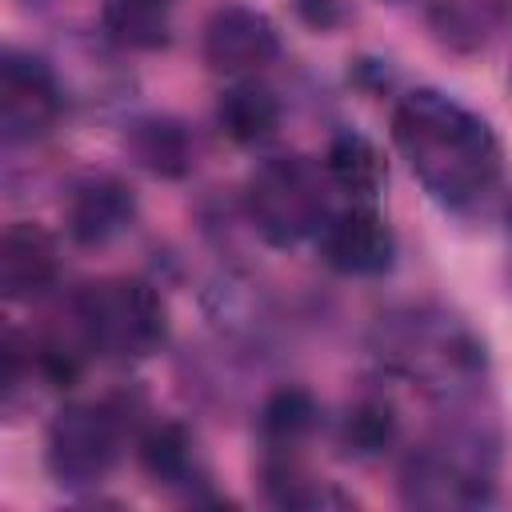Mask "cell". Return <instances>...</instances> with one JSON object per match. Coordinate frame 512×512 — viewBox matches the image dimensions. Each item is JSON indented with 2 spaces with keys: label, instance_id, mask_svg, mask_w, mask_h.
I'll return each mask as SVG.
<instances>
[{
  "label": "cell",
  "instance_id": "obj_1",
  "mask_svg": "<svg viewBox=\"0 0 512 512\" xmlns=\"http://www.w3.org/2000/svg\"><path fill=\"white\" fill-rule=\"evenodd\" d=\"M392 144L416 184L448 212L484 208L504 180V144L488 116L444 88H408L392 104Z\"/></svg>",
  "mask_w": 512,
  "mask_h": 512
},
{
  "label": "cell",
  "instance_id": "obj_2",
  "mask_svg": "<svg viewBox=\"0 0 512 512\" xmlns=\"http://www.w3.org/2000/svg\"><path fill=\"white\" fill-rule=\"evenodd\" d=\"M368 356L432 404H456L488 392L492 356L480 328L440 300H404L368 324Z\"/></svg>",
  "mask_w": 512,
  "mask_h": 512
},
{
  "label": "cell",
  "instance_id": "obj_3",
  "mask_svg": "<svg viewBox=\"0 0 512 512\" xmlns=\"http://www.w3.org/2000/svg\"><path fill=\"white\" fill-rule=\"evenodd\" d=\"M440 420L428 440L412 444L396 464V496L420 512L484 508L496 496L500 472V424L484 396L436 404Z\"/></svg>",
  "mask_w": 512,
  "mask_h": 512
},
{
  "label": "cell",
  "instance_id": "obj_4",
  "mask_svg": "<svg viewBox=\"0 0 512 512\" xmlns=\"http://www.w3.org/2000/svg\"><path fill=\"white\" fill-rule=\"evenodd\" d=\"M140 412L144 404L128 392L60 404L44 428V468L52 484L64 492L100 488L116 468L124 444L144 428Z\"/></svg>",
  "mask_w": 512,
  "mask_h": 512
},
{
  "label": "cell",
  "instance_id": "obj_5",
  "mask_svg": "<svg viewBox=\"0 0 512 512\" xmlns=\"http://www.w3.org/2000/svg\"><path fill=\"white\" fill-rule=\"evenodd\" d=\"M64 316L92 348V356L116 364H136L156 356L172 332L160 288L140 276H100L80 284L68 296Z\"/></svg>",
  "mask_w": 512,
  "mask_h": 512
},
{
  "label": "cell",
  "instance_id": "obj_6",
  "mask_svg": "<svg viewBox=\"0 0 512 512\" xmlns=\"http://www.w3.org/2000/svg\"><path fill=\"white\" fill-rule=\"evenodd\" d=\"M332 184L324 164L300 152L264 156L244 180V220L268 248H300L316 240L332 212Z\"/></svg>",
  "mask_w": 512,
  "mask_h": 512
},
{
  "label": "cell",
  "instance_id": "obj_7",
  "mask_svg": "<svg viewBox=\"0 0 512 512\" xmlns=\"http://www.w3.org/2000/svg\"><path fill=\"white\" fill-rule=\"evenodd\" d=\"M64 104L68 100L52 72L48 52L16 44L0 52V140L8 152L40 144L56 128Z\"/></svg>",
  "mask_w": 512,
  "mask_h": 512
},
{
  "label": "cell",
  "instance_id": "obj_8",
  "mask_svg": "<svg viewBox=\"0 0 512 512\" xmlns=\"http://www.w3.org/2000/svg\"><path fill=\"white\" fill-rule=\"evenodd\" d=\"M312 244L328 272L352 276V280H376V276L392 272V264L400 256L396 228L376 208V200H348V204L332 208Z\"/></svg>",
  "mask_w": 512,
  "mask_h": 512
},
{
  "label": "cell",
  "instance_id": "obj_9",
  "mask_svg": "<svg viewBox=\"0 0 512 512\" xmlns=\"http://www.w3.org/2000/svg\"><path fill=\"white\" fill-rule=\"evenodd\" d=\"M200 56L224 80L260 76L280 56V28L268 12L252 4H220L200 28Z\"/></svg>",
  "mask_w": 512,
  "mask_h": 512
},
{
  "label": "cell",
  "instance_id": "obj_10",
  "mask_svg": "<svg viewBox=\"0 0 512 512\" xmlns=\"http://www.w3.org/2000/svg\"><path fill=\"white\" fill-rule=\"evenodd\" d=\"M124 48H116L104 32H92V36H68L60 40L56 52H48L52 60V72L64 88V100L68 104H88V108H112V104H124L136 88L128 64L120 60Z\"/></svg>",
  "mask_w": 512,
  "mask_h": 512
},
{
  "label": "cell",
  "instance_id": "obj_11",
  "mask_svg": "<svg viewBox=\"0 0 512 512\" xmlns=\"http://www.w3.org/2000/svg\"><path fill=\"white\" fill-rule=\"evenodd\" d=\"M64 236L76 248H108L120 240L136 216V188L116 172H80L64 192Z\"/></svg>",
  "mask_w": 512,
  "mask_h": 512
},
{
  "label": "cell",
  "instance_id": "obj_12",
  "mask_svg": "<svg viewBox=\"0 0 512 512\" xmlns=\"http://www.w3.org/2000/svg\"><path fill=\"white\" fill-rule=\"evenodd\" d=\"M132 444H136V464H140V472H144L156 488H164V492H172V496H184V500H192V504L216 500V492H212V472H208V464H204V456H200V444H196V436H192L188 424L152 416V420H144V428L136 432Z\"/></svg>",
  "mask_w": 512,
  "mask_h": 512
},
{
  "label": "cell",
  "instance_id": "obj_13",
  "mask_svg": "<svg viewBox=\"0 0 512 512\" xmlns=\"http://www.w3.org/2000/svg\"><path fill=\"white\" fill-rule=\"evenodd\" d=\"M60 240L36 220H12L0 236V292L4 300H40L60 280Z\"/></svg>",
  "mask_w": 512,
  "mask_h": 512
},
{
  "label": "cell",
  "instance_id": "obj_14",
  "mask_svg": "<svg viewBox=\"0 0 512 512\" xmlns=\"http://www.w3.org/2000/svg\"><path fill=\"white\" fill-rule=\"evenodd\" d=\"M124 152L156 180H184L196 164L192 128L172 112H140L124 128Z\"/></svg>",
  "mask_w": 512,
  "mask_h": 512
},
{
  "label": "cell",
  "instance_id": "obj_15",
  "mask_svg": "<svg viewBox=\"0 0 512 512\" xmlns=\"http://www.w3.org/2000/svg\"><path fill=\"white\" fill-rule=\"evenodd\" d=\"M260 492L272 508H300V512H332V508H352L356 496L344 492L336 480L316 476L300 452H260L256 468Z\"/></svg>",
  "mask_w": 512,
  "mask_h": 512
},
{
  "label": "cell",
  "instance_id": "obj_16",
  "mask_svg": "<svg viewBox=\"0 0 512 512\" xmlns=\"http://www.w3.org/2000/svg\"><path fill=\"white\" fill-rule=\"evenodd\" d=\"M216 128L240 144V148H256L264 140L276 136L280 128V116H284V104L276 96V88H268L260 76H244V80H228L216 96Z\"/></svg>",
  "mask_w": 512,
  "mask_h": 512
},
{
  "label": "cell",
  "instance_id": "obj_17",
  "mask_svg": "<svg viewBox=\"0 0 512 512\" xmlns=\"http://www.w3.org/2000/svg\"><path fill=\"white\" fill-rule=\"evenodd\" d=\"M424 20L448 52L476 56L512 20V0H428Z\"/></svg>",
  "mask_w": 512,
  "mask_h": 512
},
{
  "label": "cell",
  "instance_id": "obj_18",
  "mask_svg": "<svg viewBox=\"0 0 512 512\" xmlns=\"http://www.w3.org/2000/svg\"><path fill=\"white\" fill-rule=\"evenodd\" d=\"M324 176L328 184L344 196V200H376L388 184V160L376 148V140H368L356 128H340L332 132V140L324 144Z\"/></svg>",
  "mask_w": 512,
  "mask_h": 512
},
{
  "label": "cell",
  "instance_id": "obj_19",
  "mask_svg": "<svg viewBox=\"0 0 512 512\" xmlns=\"http://www.w3.org/2000/svg\"><path fill=\"white\" fill-rule=\"evenodd\" d=\"M320 420H324L320 400L304 384L272 388L256 408L260 452H304V444L316 436Z\"/></svg>",
  "mask_w": 512,
  "mask_h": 512
},
{
  "label": "cell",
  "instance_id": "obj_20",
  "mask_svg": "<svg viewBox=\"0 0 512 512\" xmlns=\"http://www.w3.org/2000/svg\"><path fill=\"white\" fill-rule=\"evenodd\" d=\"M400 440V412L384 392H360L344 404L336 420V448L348 460H380Z\"/></svg>",
  "mask_w": 512,
  "mask_h": 512
},
{
  "label": "cell",
  "instance_id": "obj_21",
  "mask_svg": "<svg viewBox=\"0 0 512 512\" xmlns=\"http://www.w3.org/2000/svg\"><path fill=\"white\" fill-rule=\"evenodd\" d=\"M176 0H104L100 32L124 52H160L176 32Z\"/></svg>",
  "mask_w": 512,
  "mask_h": 512
},
{
  "label": "cell",
  "instance_id": "obj_22",
  "mask_svg": "<svg viewBox=\"0 0 512 512\" xmlns=\"http://www.w3.org/2000/svg\"><path fill=\"white\" fill-rule=\"evenodd\" d=\"M292 4V12H296V20L304 24V28H312V32H336V28H344L348 20H352V0H288Z\"/></svg>",
  "mask_w": 512,
  "mask_h": 512
},
{
  "label": "cell",
  "instance_id": "obj_23",
  "mask_svg": "<svg viewBox=\"0 0 512 512\" xmlns=\"http://www.w3.org/2000/svg\"><path fill=\"white\" fill-rule=\"evenodd\" d=\"M504 236H508V288H512V196L504 208Z\"/></svg>",
  "mask_w": 512,
  "mask_h": 512
},
{
  "label": "cell",
  "instance_id": "obj_24",
  "mask_svg": "<svg viewBox=\"0 0 512 512\" xmlns=\"http://www.w3.org/2000/svg\"><path fill=\"white\" fill-rule=\"evenodd\" d=\"M24 8H52V4H60V0H20Z\"/></svg>",
  "mask_w": 512,
  "mask_h": 512
},
{
  "label": "cell",
  "instance_id": "obj_25",
  "mask_svg": "<svg viewBox=\"0 0 512 512\" xmlns=\"http://www.w3.org/2000/svg\"><path fill=\"white\" fill-rule=\"evenodd\" d=\"M508 84H512V68H508Z\"/></svg>",
  "mask_w": 512,
  "mask_h": 512
}]
</instances>
